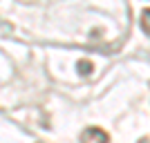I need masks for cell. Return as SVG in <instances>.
<instances>
[{
    "label": "cell",
    "mask_w": 150,
    "mask_h": 143,
    "mask_svg": "<svg viewBox=\"0 0 150 143\" xmlns=\"http://www.w3.org/2000/svg\"><path fill=\"white\" fill-rule=\"evenodd\" d=\"M139 143H150V139H141V141H139Z\"/></svg>",
    "instance_id": "4"
},
{
    "label": "cell",
    "mask_w": 150,
    "mask_h": 143,
    "mask_svg": "<svg viewBox=\"0 0 150 143\" xmlns=\"http://www.w3.org/2000/svg\"><path fill=\"white\" fill-rule=\"evenodd\" d=\"M81 143H110V137L101 128H85L81 132Z\"/></svg>",
    "instance_id": "1"
},
{
    "label": "cell",
    "mask_w": 150,
    "mask_h": 143,
    "mask_svg": "<svg viewBox=\"0 0 150 143\" xmlns=\"http://www.w3.org/2000/svg\"><path fill=\"white\" fill-rule=\"evenodd\" d=\"M139 25H141V31H144L146 36H150V9H144V11H141Z\"/></svg>",
    "instance_id": "3"
},
{
    "label": "cell",
    "mask_w": 150,
    "mask_h": 143,
    "mask_svg": "<svg viewBox=\"0 0 150 143\" xmlns=\"http://www.w3.org/2000/svg\"><path fill=\"white\" fill-rule=\"evenodd\" d=\"M92 69H94V65L88 61V58H81V61L76 63V72H79L81 76H90V74H92Z\"/></svg>",
    "instance_id": "2"
}]
</instances>
